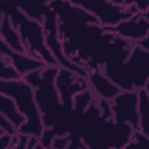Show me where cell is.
<instances>
[{
  "mask_svg": "<svg viewBox=\"0 0 149 149\" xmlns=\"http://www.w3.org/2000/svg\"><path fill=\"white\" fill-rule=\"evenodd\" d=\"M0 8L9 19L13 28L19 33L26 54L44 62L48 66H58L56 59L47 47L45 31L42 22L28 17L17 5H12L6 0L0 2Z\"/></svg>",
  "mask_w": 149,
  "mask_h": 149,
  "instance_id": "1",
  "label": "cell"
},
{
  "mask_svg": "<svg viewBox=\"0 0 149 149\" xmlns=\"http://www.w3.org/2000/svg\"><path fill=\"white\" fill-rule=\"evenodd\" d=\"M0 86L1 93L12 98L15 101L20 113L26 118V122L19 128L17 134L40 140L44 132V125L36 102L34 87L23 78L10 81L1 80Z\"/></svg>",
  "mask_w": 149,
  "mask_h": 149,
  "instance_id": "2",
  "label": "cell"
},
{
  "mask_svg": "<svg viewBox=\"0 0 149 149\" xmlns=\"http://www.w3.org/2000/svg\"><path fill=\"white\" fill-rule=\"evenodd\" d=\"M101 72L121 91L139 92L149 81V51L135 44L125 62L115 66H104Z\"/></svg>",
  "mask_w": 149,
  "mask_h": 149,
  "instance_id": "3",
  "label": "cell"
},
{
  "mask_svg": "<svg viewBox=\"0 0 149 149\" xmlns=\"http://www.w3.org/2000/svg\"><path fill=\"white\" fill-rule=\"evenodd\" d=\"M74 5L86 9L97 17L104 28H113L119 23L140 14L135 1H72Z\"/></svg>",
  "mask_w": 149,
  "mask_h": 149,
  "instance_id": "4",
  "label": "cell"
},
{
  "mask_svg": "<svg viewBox=\"0 0 149 149\" xmlns=\"http://www.w3.org/2000/svg\"><path fill=\"white\" fill-rule=\"evenodd\" d=\"M111 108L115 122L128 123L135 132L140 129L139 92L122 91L111 100Z\"/></svg>",
  "mask_w": 149,
  "mask_h": 149,
  "instance_id": "5",
  "label": "cell"
},
{
  "mask_svg": "<svg viewBox=\"0 0 149 149\" xmlns=\"http://www.w3.org/2000/svg\"><path fill=\"white\" fill-rule=\"evenodd\" d=\"M120 37L137 43L149 35V21L143 14H136L113 28H107Z\"/></svg>",
  "mask_w": 149,
  "mask_h": 149,
  "instance_id": "6",
  "label": "cell"
},
{
  "mask_svg": "<svg viewBox=\"0 0 149 149\" xmlns=\"http://www.w3.org/2000/svg\"><path fill=\"white\" fill-rule=\"evenodd\" d=\"M1 56H5L7 57L12 64L15 66V69L21 73L22 77H24L26 74L30 73V72H34V71H37V70H41V69H44L47 68L48 65L40 61V59H36V58H33L28 55H23V54H19L14 50H12L5 41L1 40Z\"/></svg>",
  "mask_w": 149,
  "mask_h": 149,
  "instance_id": "7",
  "label": "cell"
},
{
  "mask_svg": "<svg viewBox=\"0 0 149 149\" xmlns=\"http://www.w3.org/2000/svg\"><path fill=\"white\" fill-rule=\"evenodd\" d=\"M87 81L90 84L91 91L95 94V97L108 100V101H111L119 93L122 92L115 84H113L106 76H104L101 71L88 73Z\"/></svg>",
  "mask_w": 149,
  "mask_h": 149,
  "instance_id": "8",
  "label": "cell"
},
{
  "mask_svg": "<svg viewBox=\"0 0 149 149\" xmlns=\"http://www.w3.org/2000/svg\"><path fill=\"white\" fill-rule=\"evenodd\" d=\"M0 31H1V40L6 42V44L14 51L19 52V54H26L24 47L22 44L21 37L19 35V33L13 28L9 19L7 17V15L5 13L1 12V22H0Z\"/></svg>",
  "mask_w": 149,
  "mask_h": 149,
  "instance_id": "9",
  "label": "cell"
},
{
  "mask_svg": "<svg viewBox=\"0 0 149 149\" xmlns=\"http://www.w3.org/2000/svg\"><path fill=\"white\" fill-rule=\"evenodd\" d=\"M0 114L12 122L17 130L26 122V118L17 109L15 101L2 93H0Z\"/></svg>",
  "mask_w": 149,
  "mask_h": 149,
  "instance_id": "10",
  "label": "cell"
},
{
  "mask_svg": "<svg viewBox=\"0 0 149 149\" xmlns=\"http://www.w3.org/2000/svg\"><path fill=\"white\" fill-rule=\"evenodd\" d=\"M0 65H1V71H0L1 80L10 81V80H19V79L23 78L21 76V73L15 69V66L12 64V62L7 57H5V56L0 57Z\"/></svg>",
  "mask_w": 149,
  "mask_h": 149,
  "instance_id": "11",
  "label": "cell"
},
{
  "mask_svg": "<svg viewBox=\"0 0 149 149\" xmlns=\"http://www.w3.org/2000/svg\"><path fill=\"white\" fill-rule=\"evenodd\" d=\"M125 149H149V137L137 130Z\"/></svg>",
  "mask_w": 149,
  "mask_h": 149,
  "instance_id": "12",
  "label": "cell"
},
{
  "mask_svg": "<svg viewBox=\"0 0 149 149\" xmlns=\"http://www.w3.org/2000/svg\"><path fill=\"white\" fill-rule=\"evenodd\" d=\"M136 44H137L140 48H142V49H144V50H148V51H149V35H148L146 38H143L142 41L137 42Z\"/></svg>",
  "mask_w": 149,
  "mask_h": 149,
  "instance_id": "13",
  "label": "cell"
},
{
  "mask_svg": "<svg viewBox=\"0 0 149 149\" xmlns=\"http://www.w3.org/2000/svg\"><path fill=\"white\" fill-rule=\"evenodd\" d=\"M143 15H144V17H146V19H147V20L149 21V10H147V12H146V13H144Z\"/></svg>",
  "mask_w": 149,
  "mask_h": 149,
  "instance_id": "14",
  "label": "cell"
}]
</instances>
